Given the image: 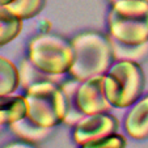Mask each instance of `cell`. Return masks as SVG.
<instances>
[{
	"mask_svg": "<svg viewBox=\"0 0 148 148\" xmlns=\"http://www.w3.org/2000/svg\"><path fill=\"white\" fill-rule=\"evenodd\" d=\"M73 63L70 75L80 81L93 76L105 75L114 59L109 37L97 32H84L71 41Z\"/></svg>",
	"mask_w": 148,
	"mask_h": 148,
	"instance_id": "cell-1",
	"label": "cell"
},
{
	"mask_svg": "<svg viewBox=\"0 0 148 148\" xmlns=\"http://www.w3.org/2000/svg\"><path fill=\"white\" fill-rule=\"evenodd\" d=\"M110 37L126 45L148 42V1L118 0L109 13Z\"/></svg>",
	"mask_w": 148,
	"mask_h": 148,
	"instance_id": "cell-2",
	"label": "cell"
},
{
	"mask_svg": "<svg viewBox=\"0 0 148 148\" xmlns=\"http://www.w3.org/2000/svg\"><path fill=\"white\" fill-rule=\"evenodd\" d=\"M144 89V75L136 62L118 60L105 73V93L114 108L136 102Z\"/></svg>",
	"mask_w": 148,
	"mask_h": 148,
	"instance_id": "cell-3",
	"label": "cell"
},
{
	"mask_svg": "<svg viewBox=\"0 0 148 148\" xmlns=\"http://www.w3.org/2000/svg\"><path fill=\"white\" fill-rule=\"evenodd\" d=\"M28 118L43 127H54L66 118V100L56 83L43 81L26 89Z\"/></svg>",
	"mask_w": 148,
	"mask_h": 148,
	"instance_id": "cell-4",
	"label": "cell"
},
{
	"mask_svg": "<svg viewBox=\"0 0 148 148\" xmlns=\"http://www.w3.org/2000/svg\"><path fill=\"white\" fill-rule=\"evenodd\" d=\"M29 59L45 72L63 75L72 67V43L55 34H39L29 43Z\"/></svg>",
	"mask_w": 148,
	"mask_h": 148,
	"instance_id": "cell-5",
	"label": "cell"
},
{
	"mask_svg": "<svg viewBox=\"0 0 148 148\" xmlns=\"http://www.w3.org/2000/svg\"><path fill=\"white\" fill-rule=\"evenodd\" d=\"M118 129V121L106 113L85 115L75 126L73 139L79 145L100 140L109 135L115 134Z\"/></svg>",
	"mask_w": 148,
	"mask_h": 148,
	"instance_id": "cell-6",
	"label": "cell"
},
{
	"mask_svg": "<svg viewBox=\"0 0 148 148\" xmlns=\"http://www.w3.org/2000/svg\"><path fill=\"white\" fill-rule=\"evenodd\" d=\"M77 103L85 115L106 113L112 103L105 93V75H98L81 81L77 89Z\"/></svg>",
	"mask_w": 148,
	"mask_h": 148,
	"instance_id": "cell-7",
	"label": "cell"
},
{
	"mask_svg": "<svg viewBox=\"0 0 148 148\" xmlns=\"http://www.w3.org/2000/svg\"><path fill=\"white\" fill-rule=\"evenodd\" d=\"M125 127L127 134L134 139L148 138V96L134 103L126 118Z\"/></svg>",
	"mask_w": 148,
	"mask_h": 148,
	"instance_id": "cell-8",
	"label": "cell"
},
{
	"mask_svg": "<svg viewBox=\"0 0 148 148\" xmlns=\"http://www.w3.org/2000/svg\"><path fill=\"white\" fill-rule=\"evenodd\" d=\"M81 81L77 79L73 80L66 81L60 85L62 92L64 95V100H66V118H64V123L68 126H76L84 117L81 109L79 108L77 103V89L80 87Z\"/></svg>",
	"mask_w": 148,
	"mask_h": 148,
	"instance_id": "cell-9",
	"label": "cell"
},
{
	"mask_svg": "<svg viewBox=\"0 0 148 148\" xmlns=\"http://www.w3.org/2000/svg\"><path fill=\"white\" fill-rule=\"evenodd\" d=\"M28 117V103L25 96H5L0 103V122L1 125H12Z\"/></svg>",
	"mask_w": 148,
	"mask_h": 148,
	"instance_id": "cell-10",
	"label": "cell"
},
{
	"mask_svg": "<svg viewBox=\"0 0 148 148\" xmlns=\"http://www.w3.org/2000/svg\"><path fill=\"white\" fill-rule=\"evenodd\" d=\"M9 129H11V131L17 138L23 139L24 142L38 143V142H42L43 139H46L51 134V129L53 127L39 126L37 123H34L33 121H30L28 117H25L23 119L9 125Z\"/></svg>",
	"mask_w": 148,
	"mask_h": 148,
	"instance_id": "cell-11",
	"label": "cell"
},
{
	"mask_svg": "<svg viewBox=\"0 0 148 148\" xmlns=\"http://www.w3.org/2000/svg\"><path fill=\"white\" fill-rule=\"evenodd\" d=\"M20 73H21V85L25 88V90L29 87L43 81H51V83H58L63 75H53L47 73L45 71L39 70L37 66L33 64L30 59H25L20 64Z\"/></svg>",
	"mask_w": 148,
	"mask_h": 148,
	"instance_id": "cell-12",
	"label": "cell"
},
{
	"mask_svg": "<svg viewBox=\"0 0 148 148\" xmlns=\"http://www.w3.org/2000/svg\"><path fill=\"white\" fill-rule=\"evenodd\" d=\"M0 71H1L0 96L5 97L16 92L17 88L21 85V73H20V68H17L14 63H12L9 59L4 56H1L0 59Z\"/></svg>",
	"mask_w": 148,
	"mask_h": 148,
	"instance_id": "cell-13",
	"label": "cell"
},
{
	"mask_svg": "<svg viewBox=\"0 0 148 148\" xmlns=\"http://www.w3.org/2000/svg\"><path fill=\"white\" fill-rule=\"evenodd\" d=\"M21 29H23V18L1 7L0 9V43L1 46L7 45L16 37H18Z\"/></svg>",
	"mask_w": 148,
	"mask_h": 148,
	"instance_id": "cell-14",
	"label": "cell"
},
{
	"mask_svg": "<svg viewBox=\"0 0 148 148\" xmlns=\"http://www.w3.org/2000/svg\"><path fill=\"white\" fill-rule=\"evenodd\" d=\"M110 43H112L113 56L117 60H131L138 62L143 59L148 54V42L142 45H126L123 42L117 41L113 37H109Z\"/></svg>",
	"mask_w": 148,
	"mask_h": 148,
	"instance_id": "cell-15",
	"label": "cell"
},
{
	"mask_svg": "<svg viewBox=\"0 0 148 148\" xmlns=\"http://www.w3.org/2000/svg\"><path fill=\"white\" fill-rule=\"evenodd\" d=\"M43 4V0H16L12 4L4 7L13 14L21 18H32L39 13Z\"/></svg>",
	"mask_w": 148,
	"mask_h": 148,
	"instance_id": "cell-16",
	"label": "cell"
},
{
	"mask_svg": "<svg viewBox=\"0 0 148 148\" xmlns=\"http://www.w3.org/2000/svg\"><path fill=\"white\" fill-rule=\"evenodd\" d=\"M81 148H126V139L122 135L113 134L100 140L81 145Z\"/></svg>",
	"mask_w": 148,
	"mask_h": 148,
	"instance_id": "cell-17",
	"label": "cell"
},
{
	"mask_svg": "<svg viewBox=\"0 0 148 148\" xmlns=\"http://www.w3.org/2000/svg\"><path fill=\"white\" fill-rule=\"evenodd\" d=\"M4 148H34V147L29 144L28 142H14V143L5 145Z\"/></svg>",
	"mask_w": 148,
	"mask_h": 148,
	"instance_id": "cell-18",
	"label": "cell"
},
{
	"mask_svg": "<svg viewBox=\"0 0 148 148\" xmlns=\"http://www.w3.org/2000/svg\"><path fill=\"white\" fill-rule=\"evenodd\" d=\"M13 1H16V0H0V5L7 7V5H9V4H12Z\"/></svg>",
	"mask_w": 148,
	"mask_h": 148,
	"instance_id": "cell-19",
	"label": "cell"
},
{
	"mask_svg": "<svg viewBox=\"0 0 148 148\" xmlns=\"http://www.w3.org/2000/svg\"><path fill=\"white\" fill-rule=\"evenodd\" d=\"M109 1H110V4H114V3H117L118 0H109ZM145 1H148V0H145Z\"/></svg>",
	"mask_w": 148,
	"mask_h": 148,
	"instance_id": "cell-20",
	"label": "cell"
}]
</instances>
